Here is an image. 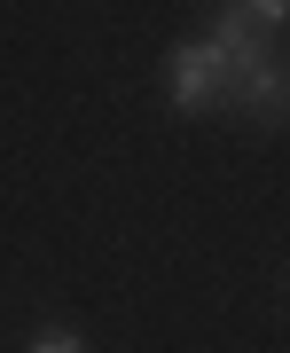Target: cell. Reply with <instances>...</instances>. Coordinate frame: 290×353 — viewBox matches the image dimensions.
Returning <instances> with one entry per match:
<instances>
[{
    "mask_svg": "<svg viewBox=\"0 0 290 353\" xmlns=\"http://www.w3.org/2000/svg\"><path fill=\"white\" fill-rule=\"evenodd\" d=\"M165 94H173V110H220L227 102V55L212 48V39H189V48L165 55Z\"/></svg>",
    "mask_w": 290,
    "mask_h": 353,
    "instance_id": "6da1fadb",
    "label": "cell"
},
{
    "mask_svg": "<svg viewBox=\"0 0 290 353\" xmlns=\"http://www.w3.org/2000/svg\"><path fill=\"white\" fill-rule=\"evenodd\" d=\"M24 353H87V338H79V330H39Z\"/></svg>",
    "mask_w": 290,
    "mask_h": 353,
    "instance_id": "277c9868",
    "label": "cell"
},
{
    "mask_svg": "<svg viewBox=\"0 0 290 353\" xmlns=\"http://www.w3.org/2000/svg\"><path fill=\"white\" fill-rule=\"evenodd\" d=\"M204 39H212V48L227 55V79H236L243 63H259V55H275V48H267V24H259L251 8H243V0H227V8L212 16V32H204Z\"/></svg>",
    "mask_w": 290,
    "mask_h": 353,
    "instance_id": "3957f363",
    "label": "cell"
},
{
    "mask_svg": "<svg viewBox=\"0 0 290 353\" xmlns=\"http://www.w3.org/2000/svg\"><path fill=\"white\" fill-rule=\"evenodd\" d=\"M220 110H243L251 126H290V63L282 55H259L227 79V102Z\"/></svg>",
    "mask_w": 290,
    "mask_h": 353,
    "instance_id": "7a4b0ae2",
    "label": "cell"
},
{
    "mask_svg": "<svg viewBox=\"0 0 290 353\" xmlns=\"http://www.w3.org/2000/svg\"><path fill=\"white\" fill-rule=\"evenodd\" d=\"M243 8H251L267 32H275V24H290V0H243Z\"/></svg>",
    "mask_w": 290,
    "mask_h": 353,
    "instance_id": "5b68a950",
    "label": "cell"
}]
</instances>
